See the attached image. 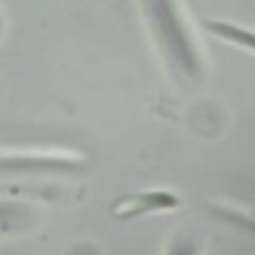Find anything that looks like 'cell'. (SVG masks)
Segmentation results:
<instances>
[{
  "mask_svg": "<svg viewBox=\"0 0 255 255\" xmlns=\"http://www.w3.org/2000/svg\"><path fill=\"white\" fill-rule=\"evenodd\" d=\"M145 8L149 14V22L157 44L169 66H173L179 74L195 80L201 74V62L197 50L173 6L171 0H145Z\"/></svg>",
  "mask_w": 255,
  "mask_h": 255,
  "instance_id": "obj_1",
  "label": "cell"
},
{
  "mask_svg": "<svg viewBox=\"0 0 255 255\" xmlns=\"http://www.w3.org/2000/svg\"><path fill=\"white\" fill-rule=\"evenodd\" d=\"M0 165L8 169H74L78 167V161L60 155H8L0 157Z\"/></svg>",
  "mask_w": 255,
  "mask_h": 255,
  "instance_id": "obj_2",
  "label": "cell"
},
{
  "mask_svg": "<svg viewBox=\"0 0 255 255\" xmlns=\"http://www.w3.org/2000/svg\"><path fill=\"white\" fill-rule=\"evenodd\" d=\"M167 255H197V245L191 239H177L171 243Z\"/></svg>",
  "mask_w": 255,
  "mask_h": 255,
  "instance_id": "obj_5",
  "label": "cell"
},
{
  "mask_svg": "<svg viewBox=\"0 0 255 255\" xmlns=\"http://www.w3.org/2000/svg\"><path fill=\"white\" fill-rule=\"evenodd\" d=\"M227 219H233V221H239V225H245V227H249V229H253L255 231V221H251V219H247L245 215H239V213H223Z\"/></svg>",
  "mask_w": 255,
  "mask_h": 255,
  "instance_id": "obj_6",
  "label": "cell"
},
{
  "mask_svg": "<svg viewBox=\"0 0 255 255\" xmlns=\"http://www.w3.org/2000/svg\"><path fill=\"white\" fill-rule=\"evenodd\" d=\"M177 205V197L167 191H149L135 195L128 201L126 215H137L143 211H155V209H171Z\"/></svg>",
  "mask_w": 255,
  "mask_h": 255,
  "instance_id": "obj_3",
  "label": "cell"
},
{
  "mask_svg": "<svg viewBox=\"0 0 255 255\" xmlns=\"http://www.w3.org/2000/svg\"><path fill=\"white\" fill-rule=\"evenodd\" d=\"M205 28H207L211 34H215V36H219V38H223V40H227V42L239 44V46H243V48L255 52V34L249 32V30H243V28H239V26L225 24V22H205Z\"/></svg>",
  "mask_w": 255,
  "mask_h": 255,
  "instance_id": "obj_4",
  "label": "cell"
}]
</instances>
